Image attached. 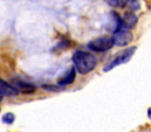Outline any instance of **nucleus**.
<instances>
[{
  "instance_id": "obj_1",
  "label": "nucleus",
  "mask_w": 151,
  "mask_h": 132,
  "mask_svg": "<svg viewBox=\"0 0 151 132\" xmlns=\"http://www.w3.org/2000/svg\"><path fill=\"white\" fill-rule=\"evenodd\" d=\"M73 62L75 69L80 74H88L97 65V60L93 54L77 50L73 55Z\"/></svg>"
},
{
  "instance_id": "obj_2",
  "label": "nucleus",
  "mask_w": 151,
  "mask_h": 132,
  "mask_svg": "<svg viewBox=\"0 0 151 132\" xmlns=\"http://www.w3.org/2000/svg\"><path fill=\"white\" fill-rule=\"evenodd\" d=\"M135 50H136V47H131V48L124 49L123 52L118 53V54L114 57L113 60L108 63V66L104 67V69H103V70H104V71H109V70L114 69L115 67L119 66V65H123V63H127V62L132 57V55H134Z\"/></svg>"
},
{
  "instance_id": "obj_3",
  "label": "nucleus",
  "mask_w": 151,
  "mask_h": 132,
  "mask_svg": "<svg viewBox=\"0 0 151 132\" xmlns=\"http://www.w3.org/2000/svg\"><path fill=\"white\" fill-rule=\"evenodd\" d=\"M114 42L109 37H99L88 43V48L93 52H106L113 47Z\"/></svg>"
},
{
  "instance_id": "obj_4",
  "label": "nucleus",
  "mask_w": 151,
  "mask_h": 132,
  "mask_svg": "<svg viewBox=\"0 0 151 132\" xmlns=\"http://www.w3.org/2000/svg\"><path fill=\"white\" fill-rule=\"evenodd\" d=\"M111 40H113L114 44L116 46H127L131 42L132 35L125 29H119L114 34Z\"/></svg>"
},
{
  "instance_id": "obj_5",
  "label": "nucleus",
  "mask_w": 151,
  "mask_h": 132,
  "mask_svg": "<svg viewBox=\"0 0 151 132\" xmlns=\"http://www.w3.org/2000/svg\"><path fill=\"white\" fill-rule=\"evenodd\" d=\"M13 87L19 91V93H22V94H32L37 90V87L29 82H25V81H21V80H14L13 81Z\"/></svg>"
},
{
  "instance_id": "obj_6",
  "label": "nucleus",
  "mask_w": 151,
  "mask_h": 132,
  "mask_svg": "<svg viewBox=\"0 0 151 132\" xmlns=\"http://www.w3.org/2000/svg\"><path fill=\"white\" fill-rule=\"evenodd\" d=\"M137 24V16L134 13H127L119 19V27L121 29H129L132 28Z\"/></svg>"
},
{
  "instance_id": "obj_7",
  "label": "nucleus",
  "mask_w": 151,
  "mask_h": 132,
  "mask_svg": "<svg viewBox=\"0 0 151 132\" xmlns=\"http://www.w3.org/2000/svg\"><path fill=\"white\" fill-rule=\"evenodd\" d=\"M19 91L7 82L0 78V96H17Z\"/></svg>"
},
{
  "instance_id": "obj_8",
  "label": "nucleus",
  "mask_w": 151,
  "mask_h": 132,
  "mask_svg": "<svg viewBox=\"0 0 151 132\" xmlns=\"http://www.w3.org/2000/svg\"><path fill=\"white\" fill-rule=\"evenodd\" d=\"M75 80V67H72L63 76H61L58 81V83L60 85H68V84H72Z\"/></svg>"
},
{
  "instance_id": "obj_9",
  "label": "nucleus",
  "mask_w": 151,
  "mask_h": 132,
  "mask_svg": "<svg viewBox=\"0 0 151 132\" xmlns=\"http://www.w3.org/2000/svg\"><path fill=\"white\" fill-rule=\"evenodd\" d=\"M104 1L113 7H124L128 2V0H104Z\"/></svg>"
},
{
  "instance_id": "obj_10",
  "label": "nucleus",
  "mask_w": 151,
  "mask_h": 132,
  "mask_svg": "<svg viewBox=\"0 0 151 132\" xmlns=\"http://www.w3.org/2000/svg\"><path fill=\"white\" fill-rule=\"evenodd\" d=\"M14 119H15V117H14V115L11 113V112H8V113H6V115L2 116V122L6 123V124H12V123L14 122Z\"/></svg>"
},
{
  "instance_id": "obj_11",
  "label": "nucleus",
  "mask_w": 151,
  "mask_h": 132,
  "mask_svg": "<svg viewBox=\"0 0 151 132\" xmlns=\"http://www.w3.org/2000/svg\"><path fill=\"white\" fill-rule=\"evenodd\" d=\"M148 115H149V117L151 118V108L149 109V111H148Z\"/></svg>"
},
{
  "instance_id": "obj_12",
  "label": "nucleus",
  "mask_w": 151,
  "mask_h": 132,
  "mask_svg": "<svg viewBox=\"0 0 151 132\" xmlns=\"http://www.w3.org/2000/svg\"><path fill=\"white\" fill-rule=\"evenodd\" d=\"M0 100H1V97H0Z\"/></svg>"
}]
</instances>
